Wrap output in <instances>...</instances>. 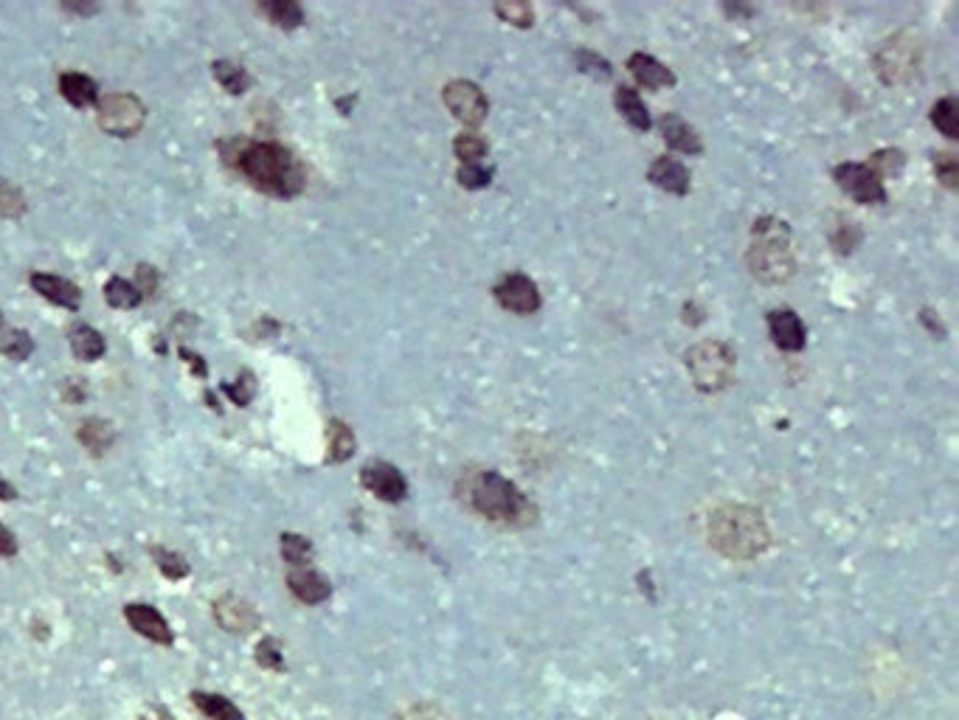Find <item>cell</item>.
Returning <instances> with one entry per match:
<instances>
[{
  "label": "cell",
  "mask_w": 959,
  "mask_h": 720,
  "mask_svg": "<svg viewBox=\"0 0 959 720\" xmlns=\"http://www.w3.org/2000/svg\"><path fill=\"white\" fill-rule=\"evenodd\" d=\"M220 150L225 164L234 166L254 189L270 197H296L307 183L304 166L285 144L234 138L228 144H220Z\"/></svg>",
  "instance_id": "obj_1"
},
{
  "label": "cell",
  "mask_w": 959,
  "mask_h": 720,
  "mask_svg": "<svg viewBox=\"0 0 959 720\" xmlns=\"http://www.w3.org/2000/svg\"><path fill=\"white\" fill-rule=\"evenodd\" d=\"M456 495L467 510L507 529H526L538 518L535 504L518 490V484H512L495 470L465 473L456 484Z\"/></svg>",
  "instance_id": "obj_2"
},
{
  "label": "cell",
  "mask_w": 959,
  "mask_h": 720,
  "mask_svg": "<svg viewBox=\"0 0 959 720\" xmlns=\"http://www.w3.org/2000/svg\"><path fill=\"white\" fill-rule=\"evenodd\" d=\"M709 543L729 560H754L771 546V532L760 510L726 504L709 515Z\"/></svg>",
  "instance_id": "obj_3"
},
{
  "label": "cell",
  "mask_w": 959,
  "mask_h": 720,
  "mask_svg": "<svg viewBox=\"0 0 959 720\" xmlns=\"http://www.w3.org/2000/svg\"><path fill=\"white\" fill-rule=\"evenodd\" d=\"M749 270L763 285H782L794 276L796 259L791 248V225L780 217H760L751 228L746 254Z\"/></svg>",
  "instance_id": "obj_4"
},
{
  "label": "cell",
  "mask_w": 959,
  "mask_h": 720,
  "mask_svg": "<svg viewBox=\"0 0 959 720\" xmlns=\"http://www.w3.org/2000/svg\"><path fill=\"white\" fill-rule=\"evenodd\" d=\"M687 369H690L695 389L704 394H718L735 380V352L723 341H701L687 349Z\"/></svg>",
  "instance_id": "obj_5"
},
{
  "label": "cell",
  "mask_w": 959,
  "mask_h": 720,
  "mask_svg": "<svg viewBox=\"0 0 959 720\" xmlns=\"http://www.w3.org/2000/svg\"><path fill=\"white\" fill-rule=\"evenodd\" d=\"M147 107L133 93H110L99 102V127L116 138H133L144 127Z\"/></svg>",
  "instance_id": "obj_6"
},
{
  "label": "cell",
  "mask_w": 959,
  "mask_h": 720,
  "mask_svg": "<svg viewBox=\"0 0 959 720\" xmlns=\"http://www.w3.org/2000/svg\"><path fill=\"white\" fill-rule=\"evenodd\" d=\"M445 107L453 113V119L462 121L465 127H479L481 121L490 113V102L484 96V90L467 79H453L442 90Z\"/></svg>",
  "instance_id": "obj_7"
},
{
  "label": "cell",
  "mask_w": 959,
  "mask_h": 720,
  "mask_svg": "<svg viewBox=\"0 0 959 720\" xmlns=\"http://www.w3.org/2000/svg\"><path fill=\"white\" fill-rule=\"evenodd\" d=\"M833 178L839 183L841 192H847L855 203H864V206L886 203L884 180L878 178L867 164H839L833 169Z\"/></svg>",
  "instance_id": "obj_8"
},
{
  "label": "cell",
  "mask_w": 959,
  "mask_h": 720,
  "mask_svg": "<svg viewBox=\"0 0 959 720\" xmlns=\"http://www.w3.org/2000/svg\"><path fill=\"white\" fill-rule=\"evenodd\" d=\"M875 65H878V74H881L886 85H898L903 79H909L917 71L915 40H909L906 34H898L895 40H889L878 51Z\"/></svg>",
  "instance_id": "obj_9"
},
{
  "label": "cell",
  "mask_w": 959,
  "mask_h": 720,
  "mask_svg": "<svg viewBox=\"0 0 959 720\" xmlns=\"http://www.w3.org/2000/svg\"><path fill=\"white\" fill-rule=\"evenodd\" d=\"M493 296L504 310H510V313L515 315L538 313L540 304H543L538 285H535L529 276H524V273H510V276H504V279L495 285Z\"/></svg>",
  "instance_id": "obj_10"
},
{
  "label": "cell",
  "mask_w": 959,
  "mask_h": 720,
  "mask_svg": "<svg viewBox=\"0 0 959 720\" xmlns=\"http://www.w3.org/2000/svg\"><path fill=\"white\" fill-rule=\"evenodd\" d=\"M360 484L375 493L380 501H389V504H400L405 495H408V481L403 479V473L389 462H372L360 470Z\"/></svg>",
  "instance_id": "obj_11"
},
{
  "label": "cell",
  "mask_w": 959,
  "mask_h": 720,
  "mask_svg": "<svg viewBox=\"0 0 959 720\" xmlns=\"http://www.w3.org/2000/svg\"><path fill=\"white\" fill-rule=\"evenodd\" d=\"M124 619H127V625H130L135 633H141L144 639H150L155 645H175V633L169 628L166 616L161 614V611H155L152 605L130 602V605L124 608Z\"/></svg>",
  "instance_id": "obj_12"
},
{
  "label": "cell",
  "mask_w": 959,
  "mask_h": 720,
  "mask_svg": "<svg viewBox=\"0 0 959 720\" xmlns=\"http://www.w3.org/2000/svg\"><path fill=\"white\" fill-rule=\"evenodd\" d=\"M214 619L228 633H248L259 625L256 608L248 600H242L240 594H225L214 602Z\"/></svg>",
  "instance_id": "obj_13"
},
{
  "label": "cell",
  "mask_w": 959,
  "mask_h": 720,
  "mask_svg": "<svg viewBox=\"0 0 959 720\" xmlns=\"http://www.w3.org/2000/svg\"><path fill=\"white\" fill-rule=\"evenodd\" d=\"M768 332L771 341L785 349V352H799L805 349V324L799 321L794 310H771L768 313Z\"/></svg>",
  "instance_id": "obj_14"
},
{
  "label": "cell",
  "mask_w": 959,
  "mask_h": 720,
  "mask_svg": "<svg viewBox=\"0 0 959 720\" xmlns=\"http://www.w3.org/2000/svg\"><path fill=\"white\" fill-rule=\"evenodd\" d=\"M31 287L43 296L45 301L65 307V310H79L82 304V290L54 273H31Z\"/></svg>",
  "instance_id": "obj_15"
},
{
  "label": "cell",
  "mask_w": 959,
  "mask_h": 720,
  "mask_svg": "<svg viewBox=\"0 0 959 720\" xmlns=\"http://www.w3.org/2000/svg\"><path fill=\"white\" fill-rule=\"evenodd\" d=\"M647 178L653 186H659L664 192H670V195L684 197L690 192V169L681 164V161H675V158H656L650 169H647Z\"/></svg>",
  "instance_id": "obj_16"
},
{
  "label": "cell",
  "mask_w": 959,
  "mask_h": 720,
  "mask_svg": "<svg viewBox=\"0 0 959 720\" xmlns=\"http://www.w3.org/2000/svg\"><path fill=\"white\" fill-rule=\"evenodd\" d=\"M287 588L290 594L301 600L304 605H318V602L330 600L332 585L324 574L315 569H296L287 574Z\"/></svg>",
  "instance_id": "obj_17"
},
{
  "label": "cell",
  "mask_w": 959,
  "mask_h": 720,
  "mask_svg": "<svg viewBox=\"0 0 959 720\" xmlns=\"http://www.w3.org/2000/svg\"><path fill=\"white\" fill-rule=\"evenodd\" d=\"M659 127H661V135H664V141H667V147L684 152V155H701V152H704V141H701L698 130L690 127V124L681 119L678 113H664L659 121Z\"/></svg>",
  "instance_id": "obj_18"
},
{
  "label": "cell",
  "mask_w": 959,
  "mask_h": 720,
  "mask_svg": "<svg viewBox=\"0 0 959 720\" xmlns=\"http://www.w3.org/2000/svg\"><path fill=\"white\" fill-rule=\"evenodd\" d=\"M628 71L633 74V79H636L642 88L659 90V88H673L675 85L673 71H670L667 65H661L656 57L645 54V51H636V54L630 57Z\"/></svg>",
  "instance_id": "obj_19"
},
{
  "label": "cell",
  "mask_w": 959,
  "mask_h": 720,
  "mask_svg": "<svg viewBox=\"0 0 959 720\" xmlns=\"http://www.w3.org/2000/svg\"><path fill=\"white\" fill-rule=\"evenodd\" d=\"M60 93L65 102H71L74 107H90L96 105V96L99 88L88 74H79V71H65L60 76Z\"/></svg>",
  "instance_id": "obj_20"
},
{
  "label": "cell",
  "mask_w": 959,
  "mask_h": 720,
  "mask_svg": "<svg viewBox=\"0 0 959 720\" xmlns=\"http://www.w3.org/2000/svg\"><path fill=\"white\" fill-rule=\"evenodd\" d=\"M192 704L197 706L200 715H206L209 720H245L242 709L234 701H228L220 692H192Z\"/></svg>",
  "instance_id": "obj_21"
},
{
  "label": "cell",
  "mask_w": 959,
  "mask_h": 720,
  "mask_svg": "<svg viewBox=\"0 0 959 720\" xmlns=\"http://www.w3.org/2000/svg\"><path fill=\"white\" fill-rule=\"evenodd\" d=\"M614 105H616V110L622 113V119H628L630 127H636V130H642V133H647V130L653 127V121H650V113H647V105L642 102V96H639V93H636L633 88L616 90Z\"/></svg>",
  "instance_id": "obj_22"
},
{
  "label": "cell",
  "mask_w": 959,
  "mask_h": 720,
  "mask_svg": "<svg viewBox=\"0 0 959 720\" xmlns=\"http://www.w3.org/2000/svg\"><path fill=\"white\" fill-rule=\"evenodd\" d=\"M71 349H74V355L79 360H99L105 355V338H102V332H96L88 324H76L74 330H71Z\"/></svg>",
  "instance_id": "obj_23"
},
{
  "label": "cell",
  "mask_w": 959,
  "mask_h": 720,
  "mask_svg": "<svg viewBox=\"0 0 959 720\" xmlns=\"http://www.w3.org/2000/svg\"><path fill=\"white\" fill-rule=\"evenodd\" d=\"M259 12L268 17L273 26H279V29H299L301 23H304V9H301L299 3H293V0H273V3H259Z\"/></svg>",
  "instance_id": "obj_24"
},
{
  "label": "cell",
  "mask_w": 959,
  "mask_h": 720,
  "mask_svg": "<svg viewBox=\"0 0 959 720\" xmlns=\"http://www.w3.org/2000/svg\"><path fill=\"white\" fill-rule=\"evenodd\" d=\"M211 71H214V79H217L228 93H234V96H242L245 90L251 88V74L242 68L240 62L217 60Z\"/></svg>",
  "instance_id": "obj_25"
},
{
  "label": "cell",
  "mask_w": 959,
  "mask_h": 720,
  "mask_svg": "<svg viewBox=\"0 0 959 720\" xmlns=\"http://www.w3.org/2000/svg\"><path fill=\"white\" fill-rule=\"evenodd\" d=\"M116 439L113 425L105 420H85L79 425V442L90 450V453H105Z\"/></svg>",
  "instance_id": "obj_26"
},
{
  "label": "cell",
  "mask_w": 959,
  "mask_h": 720,
  "mask_svg": "<svg viewBox=\"0 0 959 720\" xmlns=\"http://www.w3.org/2000/svg\"><path fill=\"white\" fill-rule=\"evenodd\" d=\"M330 448H327V462L330 465H338V462H346L352 453H355V434H352V428L341 420H332L330 422Z\"/></svg>",
  "instance_id": "obj_27"
},
{
  "label": "cell",
  "mask_w": 959,
  "mask_h": 720,
  "mask_svg": "<svg viewBox=\"0 0 959 720\" xmlns=\"http://www.w3.org/2000/svg\"><path fill=\"white\" fill-rule=\"evenodd\" d=\"M0 352L9 360H15V363H23V360L31 358L34 341L29 338V332L15 330V327H3V330H0Z\"/></svg>",
  "instance_id": "obj_28"
},
{
  "label": "cell",
  "mask_w": 959,
  "mask_h": 720,
  "mask_svg": "<svg viewBox=\"0 0 959 720\" xmlns=\"http://www.w3.org/2000/svg\"><path fill=\"white\" fill-rule=\"evenodd\" d=\"M282 557L285 563H290L293 569H307L313 563V543L304 535L296 532H285L282 535Z\"/></svg>",
  "instance_id": "obj_29"
},
{
  "label": "cell",
  "mask_w": 959,
  "mask_h": 720,
  "mask_svg": "<svg viewBox=\"0 0 959 720\" xmlns=\"http://www.w3.org/2000/svg\"><path fill=\"white\" fill-rule=\"evenodd\" d=\"M150 555L155 560V566L158 571L164 574L166 580H183L186 574H189V563H186V557L178 555V552H172V549H164V546H150Z\"/></svg>",
  "instance_id": "obj_30"
},
{
  "label": "cell",
  "mask_w": 959,
  "mask_h": 720,
  "mask_svg": "<svg viewBox=\"0 0 959 720\" xmlns=\"http://www.w3.org/2000/svg\"><path fill=\"white\" fill-rule=\"evenodd\" d=\"M105 299L107 304H110V307H116V310H133V307L141 304V296H138L135 285H130V282H127V279H121V276L107 279Z\"/></svg>",
  "instance_id": "obj_31"
},
{
  "label": "cell",
  "mask_w": 959,
  "mask_h": 720,
  "mask_svg": "<svg viewBox=\"0 0 959 720\" xmlns=\"http://www.w3.org/2000/svg\"><path fill=\"white\" fill-rule=\"evenodd\" d=\"M931 124L945 135V138H957L959 135V113L954 96H945L937 105L931 107Z\"/></svg>",
  "instance_id": "obj_32"
},
{
  "label": "cell",
  "mask_w": 959,
  "mask_h": 720,
  "mask_svg": "<svg viewBox=\"0 0 959 720\" xmlns=\"http://www.w3.org/2000/svg\"><path fill=\"white\" fill-rule=\"evenodd\" d=\"M453 152L462 164H479L481 158L487 155V141L476 133H462L456 135L453 141Z\"/></svg>",
  "instance_id": "obj_33"
},
{
  "label": "cell",
  "mask_w": 959,
  "mask_h": 720,
  "mask_svg": "<svg viewBox=\"0 0 959 720\" xmlns=\"http://www.w3.org/2000/svg\"><path fill=\"white\" fill-rule=\"evenodd\" d=\"M26 214V197L17 189L15 183L0 178V217L6 220H17Z\"/></svg>",
  "instance_id": "obj_34"
},
{
  "label": "cell",
  "mask_w": 959,
  "mask_h": 720,
  "mask_svg": "<svg viewBox=\"0 0 959 720\" xmlns=\"http://www.w3.org/2000/svg\"><path fill=\"white\" fill-rule=\"evenodd\" d=\"M256 664H259L262 670H273V673H282V670H285V653H282V645H279L273 636L259 639V645H256Z\"/></svg>",
  "instance_id": "obj_35"
},
{
  "label": "cell",
  "mask_w": 959,
  "mask_h": 720,
  "mask_svg": "<svg viewBox=\"0 0 959 720\" xmlns=\"http://www.w3.org/2000/svg\"><path fill=\"white\" fill-rule=\"evenodd\" d=\"M495 15L501 17L504 23H512L518 29H529L535 23V12L529 3H498L495 6Z\"/></svg>",
  "instance_id": "obj_36"
},
{
  "label": "cell",
  "mask_w": 959,
  "mask_h": 720,
  "mask_svg": "<svg viewBox=\"0 0 959 720\" xmlns=\"http://www.w3.org/2000/svg\"><path fill=\"white\" fill-rule=\"evenodd\" d=\"M903 161H906V158H903L900 150H878L872 155V161L867 166H870L878 178H884V175H900Z\"/></svg>",
  "instance_id": "obj_37"
},
{
  "label": "cell",
  "mask_w": 959,
  "mask_h": 720,
  "mask_svg": "<svg viewBox=\"0 0 959 720\" xmlns=\"http://www.w3.org/2000/svg\"><path fill=\"white\" fill-rule=\"evenodd\" d=\"M934 172H937V180L943 183L945 189H957L959 186V164L951 152H934Z\"/></svg>",
  "instance_id": "obj_38"
},
{
  "label": "cell",
  "mask_w": 959,
  "mask_h": 720,
  "mask_svg": "<svg viewBox=\"0 0 959 720\" xmlns=\"http://www.w3.org/2000/svg\"><path fill=\"white\" fill-rule=\"evenodd\" d=\"M456 178H459V183H462L465 189H484V186H490L493 172L484 169L481 164H462L459 172H456Z\"/></svg>",
  "instance_id": "obj_39"
},
{
  "label": "cell",
  "mask_w": 959,
  "mask_h": 720,
  "mask_svg": "<svg viewBox=\"0 0 959 720\" xmlns=\"http://www.w3.org/2000/svg\"><path fill=\"white\" fill-rule=\"evenodd\" d=\"M158 285H161V276H158V270L152 268V265H138L135 268V290H138V296L141 299H152L155 293H158Z\"/></svg>",
  "instance_id": "obj_40"
},
{
  "label": "cell",
  "mask_w": 959,
  "mask_h": 720,
  "mask_svg": "<svg viewBox=\"0 0 959 720\" xmlns=\"http://www.w3.org/2000/svg\"><path fill=\"white\" fill-rule=\"evenodd\" d=\"M223 391L228 394V400H234L240 408H245V405L251 403V397H254V375H251V372H242L240 380L231 383V386H223Z\"/></svg>",
  "instance_id": "obj_41"
},
{
  "label": "cell",
  "mask_w": 959,
  "mask_h": 720,
  "mask_svg": "<svg viewBox=\"0 0 959 720\" xmlns=\"http://www.w3.org/2000/svg\"><path fill=\"white\" fill-rule=\"evenodd\" d=\"M577 68L585 71V74L602 76V79H608V76H611V65H608V60L597 57L594 51H577Z\"/></svg>",
  "instance_id": "obj_42"
},
{
  "label": "cell",
  "mask_w": 959,
  "mask_h": 720,
  "mask_svg": "<svg viewBox=\"0 0 959 720\" xmlns=\"http://www.w3.org/2000/svg\"><path fill=\"white\" fill-rule=\"evenodd\" d=\"M858 242H861V228H858L855 223H850V220H847V223H841L839 234H833V245H836V251H839V254H850Z\"/></svg>",
  "instance_id": "obj_43"
},
{
  "label": "cell",
  "mask_w": 959,
  "mask_h": 720,
  "mask_svg": "<svg viewBox=\"0 0 959 720\" xmlns=\"http://www.w3.org/2000/svg\"><path fill=\"white\" fill-rule=\"evenodd\" d=\"M15 555H17L15 532L0 524V557H15Z\"/></svg>",
  "instance_id": "obj_44"
},
{
  "label": "cell",
  "mask_w": 959,
  "mask_h": 720,
  "mask_svg": "<svg viewBox=\"0 0 959 720\" xmlns=\"http://www.w3.org/2000/svg\"><path fill=\"white\" fill-rule=\"evenodd\" d=\"M400 720H445L439 712H431V706H414L411 712H405Z\"/></svg>",
  "instance_id": "obj_45"
},
{
  "label": "cell",
  "mask_w": 959,
  "mask_h": 720,
  "mask_svg": "<svg viewBox=\"0 0 959 720\" xmlns=\"http://www.w3.org/2000/svg\"><path fill=\"white\" fill-rule=\"evenodd\" d=\"M180 358H183L186 363H189V366H192V372H195L197 377H206V372H209V369H206V363H203V358H200V355L189 352V349H180Z\"/></svg>",
  "instance_id": "obj_46"
},
{
  "label": "cell",
  "mask_w": 959,
  "mask_h": 720,
  "mask_svg": "<svg viewBox=\"0 0 959 720\" xmlns=\"http://www.w3.org/2000/svg\"><path fill=\"white\" fill-rule=\"evenodd\" d=\"M920 321H923V324L929 327L931 335H940V338H945V327L940 324V318H934V313H931V310H923Z\"/></svg>",
  "instance_id": "obj_47"
},
{
  "label": "cell",
  "mask_w": 959,
  "mask_h": 720,
  "mask_svg": "<svg viewBox=\"0 0 959 720\" xmlns=\"http://www.w3.org/2000/svg\"><path fill=\"white\" fill-rule=\"evenodd\" d=\"M17 490L15 484H9V481L0 476V501H15Z\"/></svg>",
  "instance_id": "obj_48"
},
{
  "label": "cell",
  "mask_w": 959,
  "mask_h": 720,
  "mask_svg": "<svg viewBox=\"0 0 959 720\" xmlns=\"http://www.w3.org/2000/svg\"><path fill=\"white\" fill-rule=\"evenodd\" d=\"M65 9H68V12H79V15H93V12H96V6H74V3L65 6Z\"/></svg>",
  "instance_id": "obj_49"
},
{
  "label": "cell",
  "mask_w": 959,
  "mask_h": 720,
  "mask_svg": "<svg viewBox=\"0 0 959 720\" xmlns=\"http://www.w3.org/2000/svg\"><path fill=\"white\" fill-rule=\"evenodd\" d=\"M3 327H6V324H3V313H0V330H3Z\"/></svg>",
  "instance_id": "obj_50"
}]
</instances>
